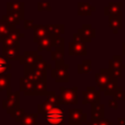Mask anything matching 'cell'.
Listing matches in <instances>:
<instances>
[{
	"instance_id": "1",
	"label": "cell",
	"mask_w": 125,
	"mask_h": 125,
	"mask_svg": "<svg viewBox=\"0 0 125 125\" xmlns=\"http://www.w3.org/2000/svg\"><path fill=\"white\" fill-rule=\"evenodd\" d=\"M60 104H78V87L74 86L67 88L64 86L60 87Z\"/></svg>"
},
{
	"instance_id": "2",
	"label": "cell",
	"mask_w": 125,
	"mask_h": 125,
	"mask_svg": "<svg viewBox=\"0 0 125 125\" xmlns=\"http://www.w3.org/2000/svg\"><path fill=\"white\" fill-rule=\"evenodd\" d=\"M46 119V125H64V111L59 106H55L41 114Z\"/></svg>"
},
{
	"instance_id": "3",
	"label": "cell",
	"mask_w": 125,
	"mask_h": 125,
	"mask_svg": "<svg viewBox=\"0 0 125 125\" xmlns=\"http://www.w3.org/2000/svg\"><path fill=\"white\" fill-rule=\"evenodd\" d=\"M68 68H69V64L65 62L55 63V67H52L50 69L52 78H54L57 83H67L69 81Z\"/></svg>"
},
{
	"instance_id": "4",
	"label": "cell",
	"mask_w": 125,
	"mask_h": 125,
	"mask_svg": "<svg viewBox=\"0 0 125 125\" xmlns=\"http://www.w3.org/2000/svg\"><path fill=\"white\" fill-rule=\"evenodd\" d=\"M21 95L20 91L12 92L11 89L7 90V98L2 101V108L6 110L7 113H11L13 110L20 107Z\"/></svg>"
},
{
	"instance_id": "5",
	"label": "cell",
	"mask_w": 125,
	"mask_h": 125,
	"mask_svg": "<svg viewBox=\"0 0 125 125\" xmlns=\"http://www.w3.org/2000/svg\"><path fill=\"white\" fill-rule=\"evenodd\" d=\"M82 96H83V100H82L83 104H98L100 103L101 100V91L97 90V88L94 86H88L86 90L82 92Z\"/></svg>"
},
{
	"instance_id": "6",
	"label": "cell",
	"mask_w": 125,
	"mask_h": 125,
	"mask_svg": "<svg viewBox=\"0 0 125 125\" xmlns=\"http://www.w3.org/2000/svg\"><path fill=\"white\" fill-rule=\"evenodd\" d=\"M87 121V114L81 108L68 109V125H83Z\"/></svg>"
},
{
	"instance_id": "7",
	"label": "cell",
	"mask_w": 125,
	"mask_h": 125,
	"mask_svg": "<svg viewBox=\"0 0 125 125\" xmlns=\"http://www.w3.org/2000/svg\"><path fill=\"white\" fill-rule=\"evenodd\" d=\"M112 75L111 72L108 68H101L99 72H97L95 74V81L97 86L99 87L100 91L102 92L104 87L112 79Z\"/></svg>"
},
{
	"instance_id": "8",
	"label": "cell",
	"mask_w": 125,
	"mask_h": 125,
	"mask_svg": "<svg viewBox=\"0 0 125 125\" xmlns=\"http://www.w3.org/2000/svg\"><path fill=\"white\" fill-rule=\"evenodd\" d=\"M21 56V46L2 47V57H4L7 61H19Z\"/></svg>"
},
{
	"instance_id": "9",
	"label": "cell",
	"mask_w": 125,
	"mask_h": 125,
	"mask_svg": "<svg viewBox=\"0 0 125 125\" xmlns=\"http://www.w3.org/2000/svg\"><path fill=\"white\" fill-rule=\"evenodd\" d=\"M67 52L69 56H86L87 47L86 43L83 42H69L67 47Z\"/></svg>"
},
{
	"instance_id": "10",
	"label": "cell",
	"mask_w": 125,
	"mask_h": 125,
	"mask_svg": "<svg viewBox=\"0 0 125 125\" xmlns=\"http://www.w3.org/2000/svg\"><path fill=\"white\" fill-rule=\"evenodd\" d=\"M123 3L122 2H109L106 6L104 8V16H113V17H123L122 8Z\"/></svg>"
},
{
	"instance_id": "11",
	"label": "cell",
	"mask_w": 125,
	"mask_h": 125,
	"mask_svg": "<svg viewBox=\"0 0 125 125\" xmlns=\"http://www.w3.org/2000/svg\"><path fill=\"white\" fill-rule=\"evenodd\" d=\"M77 33L81 36L85 43H90L92 39L96 37V29L91 24H83L80 28H78Z\"/></svg>"
},
{
	"instance_id": "12",
	"label": "cell",
	"mask_w": 125,
	"mask_h": 125,
	"mask_svg": "<svg viewBox=\"0 0 125 125\" xmlns=\"http://www.w3.org/2000/svg\"><path fill=\"white\" fill-rule=\"evenodd\" d=\"M7 12L15 14L21 21L24 20V3L23 2H7L6 4Z\"/></svg>"
},
{
	"instance_id": "13",
	"label": "cell",
	"mask_w": 125,
	"mask_h": 125,
	"mask_svg": "<svg viewBox=\"0 0 125 125\" xmlns=\"http://www.w3.org/2000/svg\"><path fill=\"white\" fill-rule=\"evenodd\" d=\"M38 57V51H24L23 55L21 56L19 62L21 65H34Z\"/></svg>"
},
{
	"instance_id": "14",
	"label": "cell",
	"mask_w": 125,
	"mask_h": 125,
	"mask_svg": "<svg viewBox=\"0 0 125 125\" xmlns=\"http://www.w3.org/2000/svg\"><path fill=\"white\" fill-rule=\"evenodd\" d=\"M34 86L35 83L26 77H21L20 78V91L23 92L25 96H33L34 93Z\"/></svg>"
},
{
	"instance_id": "15",
	"label": "cell",
	"mask_w": 125,
	"mask_h": 125,
	"mask_svg": "<svg viewBox=\"0 0 125 125\" xmlns=\"http://www.w3.org/2000/svg\"><path fill=\"white\" fill-rule=\"evenodd\" d=\"M55 40L56 37L49 35L48 37H45L43 39H40L37 42V51H52V48L55 47Z\"/></svg>"
},
{
	"instance_id": "16",
	"label": "cell",
	"mask_w": 125,
	"mask_h": 125,
	"mask_svg": "<svg viewBox=\"0 0 125 125\" xmlns=\"http://www.w3.org/2000/svg\"><path fill=\"white\" fill-rule=\"evenodd\" d=\"M32 31H33V42L34 43H37L40 39H43L49 36V32L46 28V25L44 24H34L32 27Z\"/></svg>"
},
{
	"instance_id": "17",
	"label": "cell",
	"mask_w": 125,
	"mask_h": 125,
	"mask_svg": "<svg viewBox=\"0 0 125 125\" xmlns=\"http://www.w3.org/2000/svg\"><path fill=\"white\" fill-rule=\"evenodd\" d=\"M96 11V7L89 2L77 3V15L78 16H91Z\"/></svg>"
},
{
	"instance_id": "18",
	"label": "cell",
	"mask_w": 125,
	"mask_h": 125,
	"mask_svg": "<svg viewBox=\"0 0 125 125\" xmlns=\"http://www.w3.org/2000/svg\"><path fill=\"white\" fill-rule=\"evenodd\" d=\"M91 116L92 119L104 118V104H91Z\"/></svg>"
},
{
	"instance_id": "19",
	"label": "cell",
	"mask_w": 125,
	"mask_h": 125,
	"mask_svg": "<svg viewBox=\"0 0 125 125\" xmlns=\"http://www.w3.org/2000/svg\"><path fill=\"white\" fill-rule=\"evenodd\" d=\"M108 27L112 30L114 34H117L120 29H122V18L121 17H113L108 16Z\"/></svg>"
},
{
	"instance_id": "20",
	"label": "cell",
	"mask_w": 125,
	"mask_h": 125,
	"mask_svg": "<svg viewBox=\"0 0 125 125\" xmlns=\"http://www.w3.org/2000/svg\"><path fill=\"white\" fill-rule=\"evenodd\" d=\"M46 28L49 32V35L58 37L62 36L64 33V24H46Z\"/></svg>"
},
{
	"instance_id": "21",
	"label": "cell",
	"mask_w": 125,
	"mask_h": 125,
	"mask_svg": "<svg viewBox=\"0 0 125 125\" xmlns=\"http://www.w3.org/2000/svg\"><path fill=\"white\" fill-rule=\"evenodd\" d=\"M123 56L115 55L108 61V69H123Z\"/></svg>"
},
{
	"instance_id": "22",
	"label": "cell",
	"mask_w": 125,
	"mask_h": 125,
	"mask_svg": "<svg viewBox=\"0 0 125 125\" xmlns=\"http://www.w3.org/2000/svg\"><path fill=\"white\" fill-rule=\"evenodd\" d=\"M51 61L63 63L64 62V48L55 47V50L51 51Z\"/></svg>"
},
{
	"instance_id": "23",
	"label": "cell",
	"mask_w": 125,
	"mask_h": 125,
	"mask_svg": "<svg viewBox=\"0 0 125 125\" xmlns=\"http://www.w3.org/2000/svg\"><path fill=\"white\" fill-rule=\"evenodd\" d=\"M47 80L41 79L35 82L33 96H44L47 94Z\"/></svg>"
},
{
	"instance_id": "24",
	"label": "cell",
	"mask_w": 125,
	"mask_h": 125,
	"mask_svg": "<svg viewBox=\"0 0 125 125\" xmlns=\"http://www.w3.org/2000/svg\"><path fill=\"white\" fill-rule=\"evenodd\" d=\"M118 87V79L117 78H112L103 89L102 92H104V96H112L113 93L115 92V90Z\"/></svg>"
},
{
	"instance_id": "25",
	"label": "cell",
	"mask_w": 125,
	"mask_h": 125,
	"mask_svg": "<svg viewBox=\"0 0 125 125\" xmlns=\"http://www.w3.org/2000/svg\"><path fill=\"white\" fill-rule=\"evenodd\" d=\"M38 113H24L21 120V125H38Z\"/></svg>"
},
{
	"instance_id": "26",
	"label": "cell",
	"mask_w": 125,
	"mask_h": 125,
	"mask_svg": "<svg viewBox=\"0 0 125 125\" xmlns=\"http://www.w3.org/2000/svg\"><path fill=\"white\" fill-rule=\"evenodd\" d=\"M92 71V61L83 60L81 63L77 65V72L79 74H87Z\"/></svg>"
},
{
	"instance_id": "27",
	"label": "cell",
	"mask_w": 125,
	"mask_h": 125,
	"mask_svg": "<svg viewBox=\"0 0 125 125\" xmlns=\"http://www.w3.org/2000/svg\"><path fill=\"white\" fill-rule=\"evenodd\" d=\"M2 20H3L4 21H6L7 23H9L10 25H12V26L19 25V24H21V21L15 14H13V13H11V12H7L6 15H3Z\"/></svg>"
},
{
	"instance_id": "28",
	"label": "cell",
	"mask_w": 125,
	"mask_h": 125,
	"mask_svg": "<svg viewBox=\"0 0 125 125\" xmlns=\"http://www.w3.org/2000/svg\"><path fill=\"white\" fill-rule=\"evenodd\" d=\"M12 74L11 73H4V74H0V91H4V90H9L11 89L10 86V80H11Z\"/></svg>"
},
{
	"instance_id": "29",
	"label": "cell",
	"mask_w": 125,
	"mask_h": 125,
	"mask_svg": "<svg viewBox=\"0 0 125 125\" xmlns=\"http://www.w3.org/2000/svg\"><path fill=\"white\" fill-rule=\"evenodd\" d=\"M34 66H35L37 69L41 70V71H46L47 69H51V68H52V64L47 63V62L43 60V57H42L41 55H39L37 61H36L35 63H34Z\"/></svg>"
},
{
	"instance_id": "30",
	"label": "cell",
	"mask_w": 125,
	"mask_h": 125,
	"mask_svg": "<svg viewBox=\"0 0 125 125\" xmlns=\"http://www.w3.org/2000/svg\"><path fill=\"white\" fill-rule=\"evenodd\" d=\"M7 37L10 38V39L15 40V41H17V42H20L21 39L24 38V34H23L19 28H16V26H14V27L12 28L11 32L9 33V35H8Z\"/></svg>"
},
{
	"instance_id": "31",
	"label": "cell",
	"mask_w": 125,
	"mask_h": 125,
	"mask_svg": "<svg viewBox=\"0 0 125 125\" xmlns=\"http://www.w3.org/2000/svg\"><path fill=\"white\" fill-rule=\"evenodd\" d=\"M46 96V102L55 104V105H60V99H59V95H57V93L55 91H48Z\"/></svg>"
},
{
	"instance_id": "32",
	"label": "cell",
	"mask_w": 125,
	"mask_h": 125,
	"mask_svg": "<svg viewBox=\"0 0 125 125\" xmlns=\"http://www.w3.org/2000/svg\"><path fill=\"white\" fill-rule=\"evenodd\" d=\"M14 26L10 25L9 23H7L6 21H4L3 20H0V34L4 37V39L9 35V33L11 32L12 28Z\"/></svg>"
},
{
	"instance_id": "33",
	"label": "cell",
	"mask_w": 125,
	"mask_h": 125,
	"mask_svg": "<svg viewBox=\"0 0 125 125\" xmlns=\"http://www.w3.org/2000/svg\"><path fill=\"white\" fill-rule=\"evenodd\" d=\"M12 68L11 63L2 56H0V74H4L7 73L8 70H10Z\"/></svg>"
},
{
	"instance_id": "34",
	"label": "cell",
	"mask_w": 125,
	"mask_h": 125,
	"mask_svg": "<svg viewBox=\"0 0 125 125\" xmlns=\"http://www.w3.org/2000/svg\"><path fill=\"white\" fill-rule=\"evenodd\" d=\"M11 117L16 121V122H21L22 116L24 115V109L21 108V107H19L15 110H13L11 113H10Z\"/></svg>"
},
{
	"instance_id": "35",
	"label": "cell",
	"mask_w": 125,
	"mask_h": 125,
	"mask_svg": "<svg viewBox=\"0 0 125 125\" xmlns=\"http://www.w3.org/2000/svg\"><path fill=\"white\" fill-rule=\"evenodd\" d=\"M113 99L116 101H125V90L122 86H118L112 95Z\"/></svg>"
},
{
	"instance_id": "36",
	"label": "cell",
	"mask_w": 125,
	"mask_h": 125,
	"mask_svg": "<svg viewBox=\"0 0 125 125\" xmlns=\"http://www.w3.org/2000/svg\"><path fill=\"white\" fill-rule=\"evenodd\" d=\"M86 125H113V124L108 119L102 118V119H91V121L87 122Z\"/></svg>"
},
{
	"instance_id": "37",
	"label": "cell",
	"mask_w": 125,
	"mask_h": 125,
	"mask_svg": "<svg viewBox=\"0 0 125 125\" xmlns=\"http://www.w3.org/2000/svg\"><path fill=\"white\" fill-rule=\"evenodd\" d=\"M37 10L39 12H43V11L51 12L52 11V7H51L49 2H38L37 3Z\"/></svg>"
},
{
	"instance_id": "38",
	"label": "cell",
	"mask_w": 125,
	"mask_h": 125,
	"mask_svg": "<svg viewBox=\"0 0 125 125\" xmlns=\"http://www.w3.org/2000/svg\"><path fill=\"white\" fill-rule=\"evenodd\" d=\"M3 46H10V47H15V46H20V42H17L13 39H10L8 37H6L3 42H2Z\"/></svg>"
},
{
	"instance_id": "39",
	"label": "cell",
	"mask_w": 125,
	"mask_h": 125,
	"mask_svg": "<svg viewBox=\"0 0 125 125\" xmlns=\"http://www.w3.org/2000/svg\"><path fill=\"white\" fill-rule=\"evenodd\" d=\"M55 47L64 48V38H63L62 36H58V37H56V40H55Z\"/></svg>"
},
{
	"instance_id": "40",
	"label": "cell",
	"mask_w": 125,
	"mask_h": 125,
	"mask_svg": "<svg viewBox=\"0 0 125 125\" xmlns=\"http://www.w3.org/2000/svg\"><path fill=\"white\" fill-rule=\"evenodd\" d=\"M34 25L33 20H23V28L24 29H31Z\"/></svg>"
},
{
	"instance_id": "41",
	"label": "cell",
	"mask_w": 125,
	"mask_h": 125,
	"mask_svg": "<svg viewBox=\"0 0 125 125\" xmlns=\"http://www.w3.org/2000/svg\"><path fill=\"white\" fill-rule=\"evenodd\" d=\"M109 70H110V69H109ZM122 70H123V69H112V70H110L112 77L117 78V79L122 78Z\"/></svg>"
},
{
	"instance_id": "42",
	"label": "cell",
	"mask_w": 125,
	"mask_h": 125,
	"mask_svg": "<svg viewBox=\"0 0 125 125\" xmlns=\"http://www.w3.org/2000/svg\"><path fill=\"white\" fill-rule=\"evenodd\" d=\"M108 106L112 109H117L118 108V101H116L112 98L111 100L108 101Z\"/></svg>"
},
{
	"instance_id": "43",
	"label": "cell",
	"mask_w": 125,
	"mask_h": 125,
	"mask_svg": "<svg viewBox=\"0 0 125 125\" xmlns=\"http://www.w3.org/2000/svg\"><path fill=\"white\" fill-rule=\"evenodd\" d=\"M72 41L73 42H83V43H85L83 40H82V38H81V36L76 32V33H73V35H72Z\"/></svg>"
},
{
	"instance_id": "44",
	"label": "cell",
	"mask_w": 125,
	"mask_h": 125,
	"mask_svg": "<svg viewBox=\"0 0 125 125\" xmlns=\"http://www.w3.org/2000/svg\"><path fill=\"white\" fill-rule=\"evenodd\" d=\"M117 125H125V117L117 118Z\"/></svg>"
},
{
	"instance_id": "45",
	"label": "cell",
	"mask_w": 125,
	"mask_h": 125,
	"mask_svg": "<svg viewBox=\"0 0 125 125\" xmlns=\"http://www.w3.org/2000/svg\"><path fill=\"white\" fill-rule=\"evenodd\" d=\"M122 56H125V41L122 42Z\"/></svg>"
},
{
	"instance_id": "46",
	"label": "cell",
	"mask_w": 125,
	"mask_h": 125,
	"mask_svg": "<svg viewBox=\"0 0 125 125\" xmlns=\"http://www.w3.org/2000/svg\"><path fill=\"white\" fill-rule=\"evenodd\" d=\"M3 40H4V37H3V36L0 34V42L2 43V42H3Z\"/></svg>"
},
{
	"instance_id": "47",
	"label": "cell",
	"mask_w": 125,
	"mask_h": 125,
	"mask_svg": "<svg viewBox=\"0 0 125 125\" xmlns=\"http://www.w3.org/2000/svg\"><path fill=\"white\" fill-rule=\"evenodd\" d=\"M123 69H125V63H124V65H123Z\"/></svg>"
}]
</instances>
